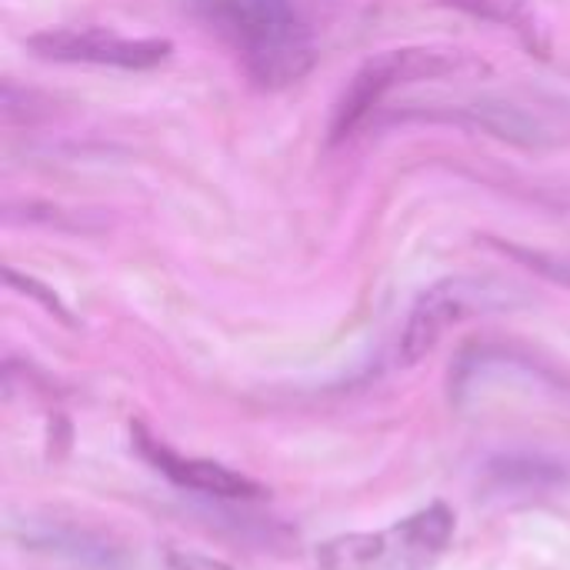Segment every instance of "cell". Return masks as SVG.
Segmentation results:
<instances>
[{"label":"cell","instance_id":"cell-2","mask_svg":"<svg viewBox=\"0 0 570 570\" xmlns=\"http://www.w3.org/2000/svg\"><path fill=\"white\" fill-rule=\"evenodd\" d=\"M484 70V63L458 47H397L374 53L344 87L331 114V144L351 140L381 107L384 100L407 83L417 80H444Z\"/></svg>","mask_w":570,"mask_h":570},{"label":"cell","instance_id":"cell-5","mask_svg":"<svg viewBox=\"0 0 570 570\" xmlns=\"http://www.w3.org/2000/svg\"><path fill=\"white\" fill-rule=\"evenodd\" d=\"M491 301H494V294H488L474 281H441V284H434L431 291L421 294V301L414 304V311L407 317V327H404L401 347H397L401 361L417 364L421 357H428L438 347V341L454 324H461L474 311H484Z\"/></svg>","mask_w":570,"mask_h":570},{"label":"cell","instance_id":"cell-6","mask_svg":"<svg viewBox=\"0 0 570 570\" xmlns=\"http://www.w3.org/2000/svg\"><path fill=\"white\" fill-rule=\"evenodd\" d=\"M137 448L177 488H187V491H197V494H210V498H224V501H244V498L264 494L261 484H254L250 478H244V474H237V471H230L224 464H214V461L180 458L170 448H164L160 441L147 438L140 428H137Z\"/></svg>","mask_w":570,"mask_h":570},{"label":"cell","instance_id":"cell-8","mask_svg":"<svg viewBox=\"0 0 570 570\" xmlns=\"http://www.w3.org/2000/svg\"><path fill=\"white\" fill-rule=\"evenodd\" d=\"M511 254L521 257L524 264H531V271L544 274L548 281L570 287V257H548V254H531V250H518V247Z\"/></svg>","mask_w":570,"mask_h":570},{"label":"cell","instance_id":"cell-4","mask_svg":"<svg viewBox=\"0 0 570 570\" xmlns=\"http://www.w3.org/2000/svg\"><path fill=\"white\" fill-rule=\"evenodd\" d=\"M27 47L57 63H87V67H117V70H150L160 67L174 43L160 37H124L110 27H47L27 37Z\"/></svg>","mask_w":570,"mask_h":570},{"label":"cell","instance_id":"cell-7","mask_svg":"<svg viewBox=\"0 0 570 570\" xmlns=\"http://www.w3.org/2000/svg\"><path fill=\"white\" fill-rule=\"evenodd\" d=\"M444 3H451L478 20L514 30L521 37V43L534 53L548 50V27L531 0H444Z\"/></svg>","mask_w":570,"mask_h":570},{"label":"cell","instance_id":"cell-1","mask_svg":"<svg viewBox=\"0 0 570 570\" xmlns=\"http://www.w3.org/2000/svg\"><path fill=\"white\" fill-rule=\"evenodd\" d=\"M194 13L264 90L291 87L317 63V27L307 0H194Z\"/></svg>","mask_w":570,"mask_h":570},{"label":"cell","instance_id":"cell-3","mask_svg":"<svg viewBox=\"0 0 570 570\" xmlns=\"http://www.w3.org/2000/svg\"><path fill=\"white\" fill-rule=\"evenodd\" d=\"M454 538V514L431 504L387 531L344 534L317 548L321 570H431Z\"/></svg>","mask_w":570,"mask_h":570}]
</instances>
